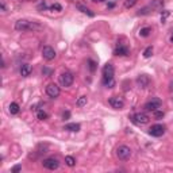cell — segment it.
I'll return each mask as SVG.
<instances>
[{"label":"cell","mask_w":173,"mask_h":173,"mask_svg":"<svg viewBox=\"0 0 173 173\" xmlns=\"http://www.w3.org/2000/svg\"><path fill=\"white\" fill-rule=\"evenodd\" d=\"M15 30L19 33H29V31H41L43 26L35 21H27V19H19L15 22Z\"/></svg>","instance_id":"cell-1"},{"label":"cell","mask_w":173,"mask_h":173,"mask_svg":"<svg viewBox=\"0 0 173 173\" xmlns=\"http://www.w3.org/2000/svg\"><path fill=\"white\" fill-rule=\"evenodd\" d=\"M103 81H104V84L108 88H112V86L115 85V81H114V66H112V64H106L104 68H103Z\"/></svg>","instance_id":"cell-2"},{"label":"cell","mask_w":173,"mask_h":173,"mask_svg":"<svg viewBox=\"0 0 173 173\" xmlns=\"http://www.w3.org/2000/svg\"><path fill=\"white\" fill-rule=\"evenodd\" d=\"M131 149L128 148L127 145H120L119 148L116 149V157L120 160V161H127L128 158L131 157Z\"/></svg>","instance_id":"cell-3"},{"label":"cell","mask_w":173,"mask_h":173,"mask_svg":"<svg viewBox=\"0 0 173 173\" xmlns=\"http://www.w3.org/2000/svg\"><path fill=\"white\" fill-rule=\"evenodd\" d=\"M73 81H75V76L72 75L71 72H64V73H61V76H60V84L62 86L69 88L73 84Z\"/></svg>","instance_id":"cell-4"},{"label":"cell","mask_w":173,"mask_h":173,"mask_svg":"<svg viewBox=\"0 0 173 173\" xmlns=\"http://www.w3.org/2000/svg\"><path fill=\"white\" fill-rule=\"evenodd\" d=\"M132 119V123H135L137 126H142V124H148L150 118L145 114V112H137L134 116L131 118Z\"/></svg>","instance_id":"cell-5"},{"label":"cell","mask_w":173,"mask_h":173,"mask_svg":"<svg viewBox=\"0 0 173 173\" xmlns=\"http://www.w3.org/2000/svg\"><path fill=\"white\" fill-rule=\"evenodd\" d=\"M46 93H47V96L51 97V99H57V97L60 96L61 91H60V86L57 85V84L51 83V84H49V85L46 86Z\"/></svg>","instance_id":"cell-6"},{"label":"cell","mask_w":173,"mask_h":173,"mask_svg":"<svg viewBox=\"0 0 173 173\" xmlns=\"http://www.w3.org/2000/svg\"><path fill=\"white\" fill-rule=\"evenodd\" d=\"M42 165H43V168L45 169H49V170H56L58 169L60 166V162H58V160L57 158H46L42 161Z\"/></svg>","instance_id":"cell-7"},{"label":"cell","mask_w":173,"mask_h":173,"mask_svg":"<svg viewBox=\"0 0 173 173\" xmlns=\"http://www.w3.org/2000/svg\"><path fill=\"white\" fill-rule=\"evenodd\" d=\"M56 50L51 47V46H45L43 49H42V57L45 58L46 61H51V60H54L56 58Z\"/></svg>","instance_id":"cell-8"},{"label":"cell","mask_w":173,"mask_h":173,"mask_svg":"<svg viewBox=\"0 0 173 173\" xmlns=\"http://www.w3.org/2000/svg\"><path fill=\"white\" fill-rule=\"evenodd\" d=\"M161 104H162V103H161V100L154 97V99H152L150 102L146 103V104L143 106V108H145L146 111H152L153 112V111H156V110H158V108L161 107Z\"/></svg>","instance_id":"cell-9"},{"label":"cell","mask_w":173,"mask_h":173,"mask_svg":"<svg viewBox=\"0 0 173 173\" xmlns=\"http://www.w3.org/2000/svg\"><path fill=\"white\" fill-rule=\"evenodd\" d=\"M108 103H110V106H111L112 108H115V110H122L123 107H124V100H123L122 97H118V96H112L110 100H108Z\"/></svg>","instance_id":"cell-10"},{"label":"cell","mask_w":173,"mask_h":173,"mask_svg":"<svg viewBox=\"0 0 173 173\" xmlns=\"http://www.w3.org/2000/svg\"><path fill=\"white\" fill-rule=\"evenodd\" d=\"M164 132H165V126H162V124H154L149 128V134L153 137H161V135H164Z\"/></svg>","instance_id":"cell-11"},{"label":"cell","mask_w":173,"mask_h":173,"mask_svg":"<svg viewBox=\"0 0 173 173\" xmlns=\"http://www.w3.org/2000/svg\"><path fill=\"white\" fill-rule=\"evenodd\" d=\"M137 84L139 88H148L149 84H150V79H149L148 75H139L137 77Z\"/></svg>","instance_id":"cell-12"},{"label":"cell","mask_w":173,"mask_h":173,"mask_svg":"<svg viewBox=\"0 0 173 173\" xmlns=\"http://www.w3.org/2000/svg\"><path fill=\"white\" fill-rule=\"evenodd\" d=\"M115 54H116V56H128V54H130V50H128L127 46L119 45L116 49H115Z\"/></svg>","instance_id":"cell-13"},{"label":"cell","mask_w":173,"mask_h":173,"mask_svg":"<svg viewBox=\"0 0 173 173\" xmlns=\"http://www.w3.org/2000/svg\"><path fill=\"white\" fill-rule=\"evenodd\" d=\"M149 7L154 11H161L164 8V0H153Z\"/></svg>","instance_id":"cell-14"},{"label":"cell","mask_w":173,"mask_h":173,"mask_svg":"<svg viewBox=\"0 0 173 173\" xmlns=\"http://www.w3.org/2000/svg\"><path fill=\"white\" fill-rule=\"evenodd\" d=\"M31 72H33V68H31V65H29V64H23V65L21 66V75L23 77H29L31 75Z\"/></svg>","instance_id":"cell-15"},{"label":"cell","mask_w":173,"mask_h":173,"mask_svg":"<svg viewBox=\"0 0 173 173\" xmlns=\"http://www.w3.org/2000/svg\"><path fill=\"white\" fill-rule=\"evenodd\" d=\"M76 8H77L79 11L84 12V14H86V15H89V16H93V15H95V14H93V12H92V11L89 10L88 7H86V5L83 4V3H76Z\"/></svg>","instance_id":"cell-16"},{"label":"cell","mask_w":173,"mask_h":173,"mask_svg":"<svg viewBox=\"0 0 173 173\" xmlns=\"http://www.w3.org/2000/svg\"><path fill=\"white\" fill-rule=\"evenodd\" d=\"M64 130H68V131H79L80 130V124H77V123H69V124H65L64 126Z\"/></svg>","instance_id":"cell-17"},{"label":"cell","mask_w":173,"mask_h":173,"mask_svg":"<svg viewBox=\"0 0 173 173\" xmlns=\"http://www.w3.org/2000/svg\"><path fill=\"white\" fill-rule=\"evenodd\" d=\"M150 33H152V27H142V29L139 30V35L143 37V38H146V37L150 35Z\"/></svg>","instance_id":"cell-18"},{"label":"cell","mask_w":173,"mask_h":173,"mask_svg":"<svg viewBox=\"0 0 173 173\" xmlns=\"http://www.w3.org/2000/svg\"><path fill=\"white\" fill-rule=\"evenodd\" d=\"M19 111H21V108H19V106H18V103H11L10 104V112L11 114H12V115H16Z\"/></svg>","instance_id":"cell-19"},{"label":"cell","mask_w":173,"mask_h":173,"mask_svg":"<svg viewBox=\"0 0 173 173\" xmlns=\"http://www.w3.org/2000/svg\"><path fill=\"white\" fill-rule=\"evenodd\" d=\"M86 102H88L86 96H80V97H79V100L76 102V106L81 108V107H84V106H86Z\"/></svg>","instance_id":"cell-20"},{"label":"cell","mask_w":173,"mask_h":173,"mask_svg":"<svg viewBox=\"0 0 173 173\" xmlns=\"http://www.w3.org/2000/svg\"><path fill=\"white\" fill-rule=\"evenodd\" d=\"M65 164L66 165H68V166H75V165H76V160H75V158L72 157V156H66L65 157Z\"/></svg>","instance_id":"cell-21"},{"label":"cell","mask_w":173,"mask_h":173,"mask_svg":"<svg viewBox=\"0 0 173 173\" xmlns=\"http://www.w3.org/2000/svg\"><path fill=\"white\" fill-rule=\"evenodd\" d=\"M137 3H138V0H124V8H126V10H130V8H132Z\"/></svg>","instance_id":"cell-22"},{"label":"cell","mask_w":173,"mask_h":173,"mask_svg":"<svg viewBox=\"0 0 173 173\" xmlns=\"http://www.w3.org/2000/svg\"><path fill=\"white\" fill-rule=\"evenodd\" d=\"M37 116H38V119H39V120H45V119H47V116H49V115H47V112H46V111H43V110H39V111L37 112Z\"/></svg>","instance_id":"cell-23"},{"label":"cell","mask_w":173,"mask_h":173,"mask_svg":"<svg viewBox=\"0 0 173 173\" xmlns=\"http://www.w3.org/2000/svg\"><path fill=\"white\" fill-rule=\"evenodd\" d=\"M152 54H153V47L152 46H149V47H146L145 51H143V57H145V58H150Z\"/></svg>","instance_id":"cell-24"},{"label":"cell","mask_w":173,"mask_h":173,"mask_svg":"<svg viewBox=\"0 0 173 173\" xmlns=\"http://www.w3.org/2000/svg\"><path fill=\"white\" fill-rule=\"evenodd\" d=\"M153 115H154V118H156V119H162L164 115H165V112L156 110V111H153Z\"/></svg>","instance_id":"cell-25"},{"label":"cell","mask_w":173,"mask_h":173,"mask_svg":"<svg viewBox=\"0 0 173 173\" xmlns=\"http://www.w3.org/2000/svg\"><path fill=\"white\" fill-rule=\"evenodd\" d=\"M50 8H51L53 11H61V10H62V5L60 4V3H54V4L51 5Z\"/></svg>","instance_id":"cell-26"},{"label":"cell","mask_w":173,"mask_h":173,"mask_svg":"<svg viewBox=\"0 0 173 173\" xmlns=\"http://www.w3.org/2000/svg\"><path fill=\"white\" fill-rule=\"evenodd\" d=\"M88 64H89V69H91V72H95V69H96V64H95V61L88 60Z\"/></svg>","instance_id":"cell-27"},{"label":"cell","mask_w":173,"mask_h":173,"mask_svg":"<svg viewBox=\"0 0 173 173\" xmlns=\"http://www.w3.org/2000/svg\"><path fill=\"white\" fill-rule=\"evenodd\" d=\"M21 170H22V166H21V165H15L14 168L11 169V172H12V173H18V172H21Z\"/></svg>","instance_id":"cell-28"},{"label":"cell","mask_w":173,"mask_h":173,"mask_svg":"<svg viewBox=\"0 0 173 173\" xmlns=\"http://www.w3.org/2000/svg\"><path fill=\"white\" fill-rule=\"evenodd\" d=\"M46 8H47V5H46V3H45V1H42L41 4L38 5V10H39V11H45Z\"/></svg>","instance_id":"cell-29"},{"label":"cell","mask_w":173,"mask_h":173,"mask_svg":"<svg viewBox=\"0 0 173 173\" xmlns=\"http://www.w3.org/2000/svg\"><path fill=\"white\" fill-rule=\"evenodd\" d=\"M168 16H169V11H164V14L161 15V21H162V23L165 22V19H166Z\"/></svg>","instance_id":"cell-30"},{"label":"cell","mask_w":173,"mask_h":173,"mask_svg":"<svg viewBox=\"0 0 173 173\" xmlns=\"http://www.w3.org/2000/svg\"><path fill=\"white\" fill-rule=\"evenodd\" d=\"M42 73H43L45 76H50L51 71H50V69H47V68H43V69H42Z\"/></svg>","instance_id":"cell-31"},{"label":"cell","mask_w":173,"mask_h":173,"mask_svg":"<svg viewBox=\"0 0 173 173\" xmlns=\"http://www.w3.org/2000/svg\"><path fill=\"white\" fill-rule=\"evenodd\" d=\"M69 116H71V112H69V111H66V112H64V114H62V118H64V120H65V119H68Z\"/></svg>","instance_id":"cell-32"},{"label":"cell","mask_w":173,"mask_h":173,"mask_svg":"<svg viewBox=\"0 0 173 173\" xmlns=\"http://www.w3.org/2000/svg\"><path fill=\"white\" fill-rule=\"evenodd\" d=\"M0 5H1V11H3V12H5V4H4V1H1V3H0Z\"/></svg>","instance_id":"cell-33"},{"label":"cell","mask_w":173,"mask_h":173,"mask_svg":"<svg viewBox=\"0 0 173 173\" xmlns=\"http://www.w3.org/2000/svg\"><path fill=\"white\" fill-rule=\"evenodd\" d=\"M114 5H115L114 3H110V4L107 5V8H114Z\"/></svg>","instance_id":"cell-34"},{"label":"cell","mask_w":173,"mask_h":173,"mask_svg":"<svg viewBox=\"0 0 173 173\" xmlns=\"http://www.w3.org/2000/svg\"><path fill=\"white\" fill-rule=\"evenodd\" d=\"M92 1H95V3H103V1H106V0H92Z\"/></svg>","instance_id":"cell-35"},{"label":"cell","mask_w":173,"mask_h":173,"mask_svg":"<svg viewBox=\"0 0 173 173\" xmlns=\"http://www.w3.org/2000/svg\"><path fill=\"white\" fill-rule=\"evenodd\" d=\"M170 89H173V81L170 83Z\"/></svg>","instance_id":"cell-36"},{"label":"cell","mask_w":173,"mask_h":173,"mask_svg":"<svg viewBox=\"0 0 173 173\" xmlns=\"http://www.w3.org/2000/svg\"><path fill=\"white\" fill-rule=\"evenodd\" d=\"M170 41H172V42H173V35H172V37H170Z\"/></svg>","instance_id":"cell-37"}]
</instances>
